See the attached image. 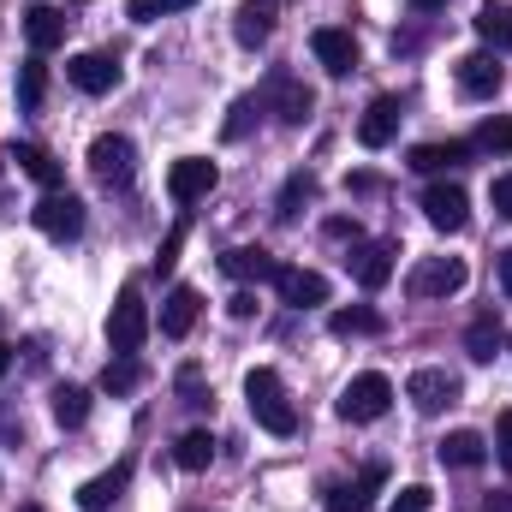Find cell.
<instances>
[{
    "label": "cell",
    "instance_id": "obj_41",
    "mask_svg": "<svg viewBox=\"0 0 512 512\" xmlns=\"http://www.w3.org/2000/svg\"><path fill=\"white\" fill-rule=\"evenodd\" d=\"M495 447H501V465L512 471V411H501V423H495Z\"/></svg>",
    "mask_w": 512,
    "mask_h": 512
},
{
    "label": "cell",
    "instance_id": "obj_26",
    "mask_svg": "<svg viewBox=\"0 0 512 512\" xmlns=\"http://www.w3.org/2000/svg\"><path fill=\"white\" fill-rule=\"evenodd\" d=\"M221 268H227L233 280H274V274H280V262L262 251V245H239V251H227L221 256Z\"/></svg>",
    "mask_w": 512,
    "mask_h": 512
},
{
    "label": "cell",
    "instance_id": "obj_12",
    "mask_svg": "<svg viewBox=\"0 0 512 512\" xmlns=\"http://www.w3.org/2000/svg\"><path fill=\"white\" fill-rule=\"evenodd\" d=\"M274 292H280V304H292V310L328 304V280H322L316 268H280V274H274Z\"/></svg>",
    "mask_w": 512,
    "mask_h": 512
},
{
    "label": "cell",
    "instance_id": "obj_4",
    "mask_svg": "<svg viewBox=\"0 0 512 512\" xmlns=\"http://www.w3.org/2000/svg\"><path fill=\"white\" fill-rule=\"evenodd\" d=\"M387 405H393V382H387L382 370L352 376V382H346V393H340V417H346V423H376Z\"/></svg>",
    "mask_w": 512,
    "mask_h": 512
},
{
    "label": "cell",
    "instance_id": "obj_18",
    "mask_svg": "<svg viewBox=\"0 0 512 512\" xmlns=\"http://www.w3.org/2000/svg\"><path fill=\"white\" fill-rule=\"evenodd\" d=\"M393 131H399V102H393V96H376V102L364 108V120H358V143H364V149H387Z\"/></svg>",
    "mask_w": 512,
    "mask_h": 512
},
{
    "label": "cell",
    "instance_id": "obj_42",
    "mask_svg": "<svg viewBox=\"0 0 512 512\" xmlns=\"http://www.w3.org/2000/svg\"><path fill=\"white\" fill-rule=\"evenodd\" d=\"M501 292L512 298V251H501Z\"/></svg>",
    "mask_w": 512,
    "mask_h": 512
},
{
    "label": "cell",
    "instance_id": "obj_1",
    "mask_svg": "<svg viewBox=\"0 0 512 512\" xmlns=\"http://www.w3.org/2000/svg\"><path fill=\"white\" fill-rule=\"evenodd\" d=\"M143 340H149V304H143L137 280H126L114 310H108V346H114V358H137Z\"/></svg>",
    "mask_w": 512,
    "mask_h": 512
},
{
    "label": "cell",
    "instance_id": "obj_7",
    "mask_svg": "<svg viewBox=\"0 0 512 512\" xmlns=\"http://www.w3.org/2000/svg\"><path fill=\"white\" fill-rule=\"evenodd\" d=\"M131 167H137V149H131V137H120V131H102V137L90 143V173H96L102 185H126Z\"/></svg>",
    "mask_w": 512,
    "mask_h": 512
},
{
    "label": "cell",
    "instance_id": "obj_22",
    "mask_svg": "<svg viewBox=\"0 0 512 512\" xmlns=\"http://www.w3.org/2000/svg\"><path fill=\"white\" fill-rule=\"evenodd\" d=\"M471 155H477L471 143H417L405 167H417V173H453V167H465Z\"/></svg>",
    "mask_w": 512,
    "mask_h": 512
},
{
    "label": "cell",
    "instance_id": "obj_38",
    "mask_svg": "<svg viewBox=\"0 0 512 512\" xmlns=\"http://www.w3.org/2000/svg\"><path fill=\"white\" fill-rule=\"evenodd\" d=\"M179 251H185V221H179V227L161 239V256H155V268H173V262H179Z\"/></svg>",
    "mask_w": 512,
    "mask_h": 512
},
{
    "label": "cell",
    "instance_id": "obj_16",
    "mask_svg": "<svg viewBox=\"0 0 512 512\" xmlns=\"http://www.w3.org/2000/svg\"><path fill=\"white\" fill-rule=\"evenodd\" d=\"M197 310H203L197 286H173L167 304H161V334H167V340H185V334L197 328Z\"/></svg>",
    "mask_w": 512,
    "mask_h": 512
},
{
    "label": "cell",
    "instance_id": "obj_2",
    "mask_svg": "<svg viewBox=\"0 0 512 512\" xmlns=\"http://www.w3.org/2000/svg\"><path fill=\"white\" fill-rule=\"evenodd\" d=\"M245 399H251V417L268 435H292L298 429V411H292V399H286V387H280L274 370H251L245 376Z\"/></svg>",
    "mask_w": 512,
    "mask_h": 512
},
{
    "label": "cell",
    "instance_id": "obj_32",
    "mask_svg": "<svg viewBox=\"0 0 512 512\" xmlns=\"http://www.w3.org/2000/svg\"><path fill=\"white\" fill-rule=\"evenodd\" d=\"M328 328H334L340 340H352V334H382V316H376V310H334Z\"/></svg>",
    "mask_w": 512,
    "mask_h": 512
},
{
    "label": "cell",
    "instance_id": "obj_36",
    "mask_svg": "<svg viewBox=\"0 0 512 512\" xmlns=\"http://www.w3.org/2000/svg\"><path fill=\"white\" fill-rule=\"evenodd\" d=\"M256 114H262V102H256V96H239V102H233V114H227V143H239V137H245V131H251V120Z\"/></svg>",
    "mask_w": 512,
    "mask_h": 512
},
{
    "label": "cell",
    "instance_id": "obj_45",
    "mask_svg": "<svg viewBox=\"0 0 512 512\" xmlns=\"http://www.w3.org/2000/svg\"><path fill=\"white\" fill-rule=\"evenodd\" d=\"M18 512H42V507H18Z\"/></svg>",
    "mask_w": 512,
    "mask_h": 512
},
{
    "label": "cell",
    "instance_id": "obj_23",
    "mask_svg": "<svg viewBox=\"0 0 512 512\" xmlns=\"http://www.w3.org/2000/svg\"><path fill=\"white\" fill-rule=\"evenodd\" d=\"M346 262H352V274H358L364 292H382L387 280H393V245H358V256H346Z\"/></svg>",
    "mask_w": 512,
    "mask_h": 512
},
{
    "label": "cell",
    "instance_id": "obj_37",
    "mask_svg": "<svg viewBox=\"0 0 512 512\" xmlns=\"http://www.w3.org/2000/svg\"><path fill=\"white\" fill-rule=\"evenodd\" d=\"M387 512H429V489H423V483L399 489V495H393V507H387Z\"/></svg>",
    "mask_w": 512,
    "mask_h": 512
},
{
    "label": "cell",
    "instance_id": "obj_14",
    "mask_svg": "<svg viewBox=\"0 0 512 512\" xmlns=\"http://www.w3.org/2000/svg\"><path fill=\"white\" fill-rule=\"evenodd\" d=\"M387 471L382 465H370L358 483H340V489H328V512H370L376 507V495H382Z\"/></svg>",
    "mask_w": 512,
    "mask_h": 512
},
{
    "label": "cell",
    "instance_id": "obj_30",
    "mask_svg": "<svg viewBox=\"0 0 512 512\" xmlns=\"http://www.w3.org/2000/svg\"><path fill=\"white\" fill-rule=\"evenodd\" d=\"M84 417H90V393L72 387V382H60L54 387V423H60V429H78Z\"/></svg>",
    "mask_w": 512,
    "mask_h": 512
},
{
    "label": "cell",
    "instance_id": "obj_28",
    "mask_svg": "<svg viewBox=\"0 0 512 512\" xmlns=\"http://www.w3.org/2000/svg\"><path fill=\"white\" fill-rule=\"evenodd\" d=\"M501 340H507V334H501V322H495V316H477V322L465 328V352H471V364H489Z\"/></svg>",
    "mask_w": 512,
    "mask_h": 512
},
{
    "label": "cell",
    "instance_id": "obj_3",
    "mask_svg": "<svg viewBox=\"0 0 512 512\" xmlns=\"http://www.w3.org/2000/svg\"><path fill=\"white\" fill-rule=\"evenodd\" d=\"M30 221H36V233H42V239L66 245V239H78V233H84V203H78L72 191H42V203L30 209Z\"/></svg>",
    "mask_w": 512,
    "mask_h": 512
},
{
    "label": "cell",
    "instance_id": "obj_43",
    "mask_svg": "<svg viewBox=\"0 0 512 512\" xmlns=\"http://www.w3.org/2000/svg\"><path fill=\"white\" fill-rule=\"evenodd\" d=\"M411 6H417V12H435V6H447V0H411Z\"/></svg>",
    "mask_w": 512,
    "mask_h": 512
},
{
    "label": "cell",
    "instance_id": "obj_35",
    "mask_svg": "<svg viewBox=\"0 0 512 512\" xmlns=\"http://www.w3.org/2000/svg\"><path fill=\"white\" fill-rule=\"evenodd\" d=\"M310 191H316V179H310V173H292V179H286V191H280V209H274V215H280V221H292V215H298V203H304Z\"/></svg>",
    "mask_w": 512,
    "mask_h": 512
},
{
    "label": "cell",
    "instance_id": "obj_8",
    "mask_svg": "<svg viewBox=\"0 0 512 512\" xmlns=\"http://www.w3.org/2000/svg\"><path fill=\"white\" fill-rule=\"evenodd\" d=\"M423 215H429L435 233H465L471 227V197L459 185H429L423 191Z\"/></svg>",
    "mask_w": 512,
    "mask_h": 512
},
{
    "label": "cell",
    "instance_id": "obj_31",
    "mask_svg": "<svg viewBox=\"0 0 512 512\" xmlns=\"http://www.w3.org/2000/svg\"><path fill=\"white\" fill-rule=\"evenodd\" d=\"M42 96H48V66H42V60H24V66H18V108L36 114Z\"/></svg>",
    "mask_w": 512,
    "mask_h": 512
},
{
    "label": "cell",
    "instance_id": "obj_13",
    "mask_svg": "<svg viewBox=\"0 0 512 512\" xmlns=\"http://www.w3.org/2000/svg\"><path fill=\"white\" fill-rule=\"evenodd\" d=\"M405 399L435 417V411H447V405L459 399V376H447V370H417V376L405 382Z\"/></svg>",
    "mask_w": 512,
    "mask_h": 512
},
{
    "label": "cell",
    "instance_id": "obj_15",
    "mask_svg": "<svg viewBox=\"0 0 512 512\" xmlns=\"http://www.w3.org/2000/svg\"><path fill=\"white\" fill-rule=\"evenodd\" d=\"M268 102H274V114H280L286 126H304V120H310V108H316V96H310L304 84H292L286 72H274V78H268Z\"/></svg>",
    "mask_w": 512,
    "mask_h": 512
},
{
    "label": "cell",
    "instance_id": "obj_34",
    "mask_svg": "<svg viewBox=\"0 0 512 512\" xmlns=\"http://www.w3.org/2000/svg\"><path fill=\"white\" fill-rule=\"evenodd\" d=\"M137 382H143V376H137L131 358H114V364L102 370V393H120V399H126V393H137Z\"/></svg>",
    "mask_w": 512,
    "mask_h": 512
},
{
    "label": "cell",
    "instance_id": "obj_9",
    "mask_svg": "<svg viewBox=\"0 0 512 512\" xmlns=\"http://www.w3.org/2000/svg\"><path fill=\"white\" fill-rule=\"evenodd\" d=\"M501 84H507V66H501L489 48H477V54H465V60H459V96H471V102H489Z\"/></svg>",
    "mask_w": 512,
    "mask_h": 512
},
{
    "label": "cell",
    "instance_id": "obj_46",
    "mask_svg": "<svg viewBox=\"0 0 512 512\" xmlns=\"http://www.w3.org/2000/svg\"><path fill=\"white\" fill-rule=\"evenodd\" d=\"M507 346H512V340H507Z\"/></svg>",
    "mask_w": 512,
    "mask_h": 512
},
{
    "label": "cell",
    "instance_id": "obj_44",
    "mask_svg": "<svg viewBox=\"0 0 512 512\" xmlns=\"http://www.w3.org/2000/svg\"><path fill=\"white\" fill-rule=\"evenodd\" d=\"M6 370H12V346H0V376H6Z\"/></svg>",
    "mask_w": 512,
    "mask_h": 512
},
{
    "label": "cell",
    "instance_id": "obj_10",
    "mask_svg": "<svg viewBox=\"0 0 512 512\" xmlns=\"http://www.w3.org/2000/svg\"><path fill=\"white\" fill-rule=\"evenodd\" d=\"M310 54L322 60L328 78H352V72H358V42H352V30H334V24L316 30V36H310Z\"/></svg>",
    "mask_w": 512,
    "mask_h": 512
},
{
    "label": "cell",
    "instance_id": "obj_21",
    "mask_svg": "<svg viewBox=\"0 0 512 512\" xmlns=\"http://www.w3.org/2000/svg\"><path fill=\"white\" fill-rule=\"evenodd\" d=\"M24 36H30L36 54L60 48V42H66V12H60V6H30V12H24Z\"/></svg>",
    "mask_w": 512,
    "mask_h": 512
},
{
    "label": "cell",
    "instance_id": "obj_11",
    "mask_svg": "<svg viewBox=\"0 0 512 512\" xmlns=\"http://www.w3.org/2000/svg\"><path fill=\"white\" fill-rule=\"evenodd\" d=\"M66 78H72V90H84V96H108V90L120 84V66H114V54H72V60H66Z\"/></svg>",
    "mask_w": 512,
    "mask_h": 512
},
{
    "label": "cell",
    "instance_id": "obj_25",
    "mask_svg": "<svg viewBox=\"0 0 512 512\" xmlns=\"http://www.w3.org/2000/svg\"><path fill=\"white\" fill-rule=\"evenodd\" d=\"M477 36L495 48V54H512V6L507 0H489V6H477Z\"/></svg>",
    "mask_w": 512,
    "mask_h": 512
},
{
    "label": "cell",
    "instance_id": "obj_17",
    "mask_svg": "<svg viewBox=\"0 0 512 512\" xmlns=\"http://www.w3.org/2000/svg\"><path fill=\"white\" fill-rule=\"evenodd\" d=\"M274 0H239V12H233V36L245 42V48H262L268 36H274Z\"/></svg>",
    "mask_w": 512,
    "mask_h": 512
},
{
    "label": "cell",
    "instance_id": "obj_24",
    "mask_svg": "<svg viewBox=\"0 0 512 512\" xmlns=\"http://www.w3.org/2000/svg\"><path fill=\"white\" fill-rule=\"evenodd\" d=\"M126 483H131V465H114V471H102V477H90V483L78 489V507L84 512H108L120 495H126Z\"/></svg>",
    "mask_w": 512,
    "mask_h": 512
},
{
    "label": "cell",
    "instance_id": "obj_40",
    "mask_svg": "<svg viewBox=\"0 0 512 512\" xmlns=\"http://www.w3.org/2000/svg\"><path fill=\"white\" fill-rule=\"evenodd\" d=\"M179 393H185V405H209V399H203V376H197V370H179Z\"/></svg>",
    "mask_w": 512,
    "mask_h": 512
},
{
    "label": "cell",
    "instance_id": "obj_6",
    "mask_svg": "<svg viewBox=\"0 0 512 512\" xmlns=\"http://www.w3.org/2000/svg\"><path fill=\"white\" fill-rule=\"evenodd\" d=\"M465 280H471V274H465L459 256H423V262L411 268V292H417V298H453Z\"/></svg>",
    "mask_w": 512,
    "mask_h": 512
},
{
    "label": "cell",
    "instance_id": "obj_5",
    "mask_svg": "<svg viewBox=\"0 0 512 512\" xmlns=\"http://www.w3.org/2000/svg\"><path fill=\"white\" fill-rule=\"evenodd\" d=\"M215 161H203V155H179L173 167H167V197L173 203H203L209 191H215Z\"/></svg>",
    "mask_w": 512,
    "mask_h": 512
},
{
    "label": "cell",
    "instance_id": "obj_27",
    "mask_svg": "<svg viewBox=\"0 0 512 512\" xmlns=\"http://www.w3.org/2000/svg\"><path fill=\"white\" fill-rule=\"evenodd\" d=\"M209 459H215V435L209 429H185L179 447H173V465L179 471H209Z\"/></svg>",
    "mask_w": 512,
    "mask_h": 512
},
{
    "label": "cell",
    "instance_id": "obj_29",
    "mask_svg": "<svg viewBox=\"0 0 512 512\" xmlns=\"http://www.w3.org/2000/svg\"><path fill=\"white\" fill-rule=\"evenodd\" d=\"M471 149L477 155H512V114H489L471 137Z\"/></svg>",
    "mask_w": 512,
    "mask_h": 512
},
{
    "label": "cell",
    "instance_id": "obj_33",
    "mask_svg": "<svg viewBox=\"0 0 512 512\" xmlns=\"http://www.w3.org/2000/svg\"><path fill=\"white\" fill-rule=\"evenodd\" d=\"M185 6H197V0H126V18L131 24H155V18L185 12Z\"/></svg>",
    "mask_w": 512,
    "mask_h": 512
},
{
    "label": "cell",
    "instance_id": "obj_20",
    "mask_svg": "<svg viewBox=\"0 0 512 512\" xmlns=\"http://www.w3.org/2000/svg\"><path fill=\"white\" fill-rule=\"evenodd\" d=\"M441 465H453V471H477L483 459H489V441L477 435V429H453V435H441Z\"/></svg>",
    "mask_w": 512,
    "mask_h": 512
},
{
    "label": "cell",
    "instance_id": "obj_39",
    "mask_svg": "<svg viewBox=\"0 0 512 512\" xmlns=\"http://www.w3.org/2000/svg\"><path fill=\"white\" fill-rule=\"evenodd\" d=\"M489 203H495V215H501V221H512V173H501V179H495Z\"/></svg>",
    "mask_w": 512,
    "mask_h": 512
},
{
    "label": "cell",
    "instance_id": "obj_19",
    "mask_svg": "<svg viewBox=\"0 0 512 512\" xmlns=\"http://www.w3.org/2000/svg\"><path fill=\"white\" fill-rule=\"evenodd\" d=\"M6 161H12L24 179H36L42 191H60V161H54L48 149H36V143H12V149H6Z\"/></svg>",
    "mask_w": 512,
    "mask_h": 512
}]
</instances>
